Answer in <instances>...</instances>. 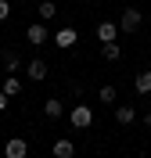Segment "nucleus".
<instances>
[{
  "instance_id": "obj_1",
  "label": "nucleus",
  "mask_w": 151,
  "mask_h": 158,
  "mask_svg": "<svg viewBox=\"0 0 151 158\" xmlns=\"http://www.w3.org/2000/svg\"><path fill=\"white\" fill-rule=\"evenodd\" d=\"M141 22H144V15L137 7H122V18H119V32L122 36H130V32H137L141 29Z\"/></svg>"
},
{
  "instance_id": "obj_2",
  "label": "nucleus",
  "mask_w": 151,
  "mask_h": 158,
  "mask_svg": "<svg viewBox=\"0 0 151 158\" xmlns=\"http://www.w3.org/2000/svg\"><path fill=\"white\" fill-rule=\"evenodd\" d=\"M69 122H72L76 129H90V126H94V111L86 108V104H76V108L69 111Z\"/></svg>"
},
{
  "instance_id": "obj_3",
  "label": "nucleus",
  "mask_w": 151,
  "mask_h": 158,
  "mask_svg": "<svg viewBox=\"0 0 151 158\" xmlns=\"http://www.w3.org/2000/svg\"><path fill=\"white\" fill-rule=\"evenodd\" d=\"M25 155H29V144L22 137H11L7 144H4V158H25Z\"/></svg>"
},
{
  "instance_id": "obj_4",
  "label": "nucleus",
  "mask_w": 151,
  "mask_h": 158,
  "mask_svg": "<svg viewBox=\"0 0 151 158\" xmlns=\"http://www.w3.org/2000/svg\"><path fill=\"white\" fill-rule=\"evenodd\" d=\"M25 72H29L32 83H43V79H47V72H50V65H47L43 58H32L29 65H25Z\"/></svg>"
},
{
  "instance_id": "obj_5",
  "label": "nucleus",
  "mask_w": 151,
  "mask_h": 158,
  "mask_svg": "<svg viewBox=\"0 0 151 158\" xmlns=\"http://www.w3.org/2000/svg\"><path fill=\"white\" fill-rule=\"evenodd\" d=\"M25 40H29L32 47H43V43H47V25H43V22H32L29 29H25Z\"/></svg>"
},
{
  "instance_id": "obj_6",
  "label": "nucleus",
  "mask_w": 151,
  "mask_h": 158,
  "mask_svg": "<svg viewBox=\"0 0 151 158\" xmlns=\"http://www.w3.org/2000/svg\"><path fill=\"white\" fill-rule=\"evenodd\" d=\"M76 40H79V36H76V29H72V25H65V29H58V32H54V43H58L61 50H69Z\"/></svg>"
},
{
  "instance_id": "obj_7",
  "label": "nucleus",
  "mask_w": 151,
  "mask_h": 158,
  "mask_svg": "<svg viewBox=\"0 0 151 158\" xmlns=\"http://www.w3.org/2000/svg\"><path fill=\"white\" fill-rule=\"evenodd\" d=\"M54 158H76V144H72L69 137H61V140H54Z\"/></svg>"
},
{
  "instance_id": "obj_8",
  "label": "nucleus",
  "mask_w": 151,
  "mask_h": 158,
  "mask_svg": "<svg viewBox=\"0 0 151 158\" xmlns=\"http://www.w3.org/2000/svg\"><path fill=\"white\" fill-rule=\"evenodd\" d=\"M115 36H119V25H115V22H101L97 25V40L101 43H111Z\"/></svg>"
},
{
  "instance_id": "obj_9",
  "label": "nucleus",
  "mask_w": 151,
  "mask_h": 158,
  "mask_svg": "<svg viewBox=\"0 0 151 158\" xmlns=\"http://www.w3.org/2000/svg\"><path fill=\"white\" fill-rule=\"evenodd\" d=\"M115 122H119V126H133V122H137V111H133L130 104H119V108H115Z\"/></svg>"
},
{
  "instance_id": "obj_10",
  "label": "nucleus",
  "mask_w": 151,
  "mask_h": 158,
  "mask_svg": "<svg viewBox=\"0 0 151 158\" xmlns=\"http://www.w3.org/2000/svg\"><path fill=\"white\" fill-rule=\"evenodd\" d=\"M43 115H47V118H61V115H65V104H61L58 97H47V104H43Z\"/></svg>"
},
{
  "instance_id": "obj_11",
  "label": "nucleus",
  "mask_w": 151,
  "mask_h": 158,
  "mask_svg": "<svg viewBox=\"0 0 151 158\" xmlns=\"http://www.w3.org/2000/svg\"><path fill=\"white\" fill-rule=\"evenodd\" d=\"M36 11H40V22H54L58 18V4H54V0H43Z\"/></svg>"
},
{
  "instance_id": "obj_12",
  "label": "nucleus",
  "mask_w": 151,
  "mask_h": 158,
  "mask_svg": "<svg viewBox=\"0 0 151 158\" xmlns=\"http://www.w3.org/2000/svg\"><path fill=\"white\" fill-rule=\"evenodd\" d=\"M101 54H104V61H119L122 58V47L111 40V43H101Z\"/></svg>"
},
{
  "instance_id": "obj_13",
  "label": "nucleus",
  "mask_w": 151,
  "mask_h": 158,
  "mask_svg": "<svg viewBox=\"0 0 151 158\" xmlns=\"http://www.w3.org/2000/svg\"><path fill=\"white\" fill-rule=\"evenodd\" d=\"M133 86H137V94H151V72H137Z\"/></svg>"
},
{
  "instance_id": "obj_14",
  "label": "nucleus",
  "mask_w": 151,
  "mask_h": 158,
  "mask_svg": "<svg viewBox=\"0 0 151 158\" xmlns=\"http://www.w3.org/2000/svg\"><path fill=\"white\" fill-rule=\"evenodd\" d=\"M4 69H7V76H15V72L22 69V61H18V54H15V50H4Z\"/></svg>"
},
{
  "instance_id": "obj_15",
  "label": "nucleus",
  "mask_w": 151,
  "mask_h": 158,
  "mask_svg": "<svg viewBox=\"0 0 151 158\" xmlns=\"http://www.w3.org/2000/svg\"><path fill=\"white\" fill-rule=\"evenodd\" d=\"M97 97H101V104H115V97H119V90L111 86V83H104V86L97 90Z\"/></svg>"
},
{
  "instance_id": "obj_16",
  "label": "nucleus",
  "mask_w": 151,
  "mask_h": 158,
  "mask_svg": "<svg viewBox=\"0 0 151 158\" xmlns=\"http://www.w3.org/2000/svg\"><path fill=\"white\" fill-rule=\"evenodd\" d=\"M4 94H7V97H18V94H22L18 76H7V79H4Z\"/></svg>"
},
{
  "instance_id": "obj_17",
  "label": "nucleus",
  "mask_w": 151,
  "mask_h": 158,
  "mask_svg": "<svg viewBox=\"0 0 151 158\" xmlns=\"http://www.w3.org/2000/svg\"><path fill=\"white\" fill-rule=\"evenodd\" d=\"M7 15H11V4H7V0H0V22L7 18Z\"/></svg>"
},
{
  "instance_id": "obj_18",
  "label": "nucleus",
  "mask_w": 151,
  "mask_h": 158,
  "mask_svg": "<svg viewBox=\"0 0 151 158\" xmlns=\"http://www.w3.org/2000/svg\"><path fill=\"white\" fill-rule=\"evenodd\" d=\"M7 101H11V97H7V94H4V90H0V111L7 108Z\"/></svg>"
},
{
  "instance_id": "obj_19",
  "label": "nucleus",
  "mask_w": 151,
  "mask_h": 158,
  "mask_svg": "<svg viewBox=\"0 0 151 158\" xmlns=\"http://www.w3.org/2000/svg\"><path fill=\"white\" fill-rule=\"evenodd\" d=\"M141 122H144V126H151V111H148V115H144V118H141Z\"/></svg>"
},
{
  "instance_id": "obj_20",
  "label": "nucleus",
  "mask_w": 151,
  "mask_h": 158,
  "mask_svg": "<svg viewBox=\"0 0 151 158\" xmlns=\"http://www.w3.org/2000/svg\"><path fill=\"white\" fill-rule=\"evenodd\" d=\"M90 4H94V0H90Z\"/></svg>"
}]
</instances>
